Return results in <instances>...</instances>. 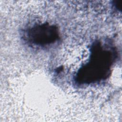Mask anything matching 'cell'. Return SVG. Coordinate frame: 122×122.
<instances>
[{
  "label": "cell",
  "instance_id": "cell-2",
  "mask_svg": "<svg viewBox=\"0 0 122 122\" xmlns=\"http://www.w3.org/2000/svg\"><path fill=\"white\" fill-rule=\"evenodd\" d=\"M27 38L33 44L45 46L55 41L58 34L55 27L44 23L34 26L28 30Z\"/></svg>",
  "mask_w": 122,
  "mask_h": 122
},
{
  "label": "cell",
  "instance_id": "cell-1",
  "mask_svg": "<svg viewBox=\"0 0 122 122\" xmlns=\"http://www.w3.org/2000/svg\"><path fill=\"white\" fill-rule=\"evenodd\" d=\"M113 53L96 45L92 50L90 61L79 71L77 81L82 83H92L104 79L108 75L113 61Z\"/></svg>",
  "mask_w": 122,
  "mask_h": 122
}]
</instances>
